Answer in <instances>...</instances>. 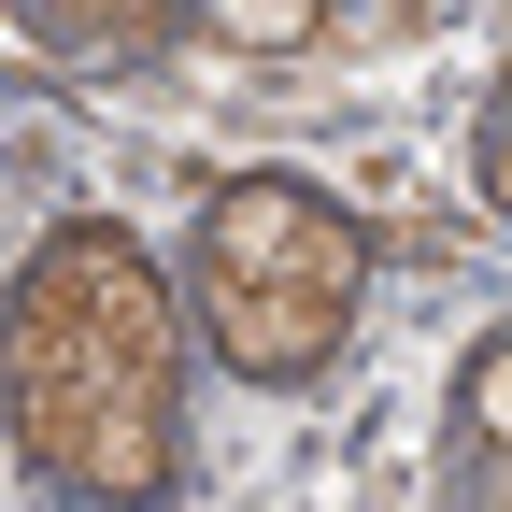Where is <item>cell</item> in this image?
Listing matches in <instances>:
<instances>
[{
	"instance_id": "6da1fadb",
	"label": "cell",
	"mask_w": 512,
	"mask_h": 512,
	"mask_svg": "<svg viewBox=\"0 0 512 512\" xmlns=\"http://www.w3.org/2000/svg\"><path fill=\"white\" fill-rule=\"evenodd\" d=\"M15 456L57 498H157L185 456V313L100 214L15 271Z\"/></svg>"
},
{
	"instance_id": "7a4b0ae2",
	"label": "cell",
	"mask_w": 512,
	"mask_h": 512,
	"mask_svg": "<svg viewBox=\"0 0 512 512\" xmlns=\"http://www.w3.org/2000/svg\"><path fill=\"white\" fill-rule=\"evenodd\" d=\"M228 271H328V285H370V228L328 214L299 171H228V185H214V214H200L185 285H228Z\"/></svg>"
},
{
	"instance_id": "3957f363",
	"label": "cell",
	"mask_w": 512,
	"mask_h": 512,
	"mask_svg": "<svg viewBox=\"0 0 512 512\" xmlns=\"http://www.w3.org/2000/svg\"><path fill=\"white\" fill-rule=\"evenodd\" d=\"M200 328H214V370H242V384H313L342 356V328H356V285H328V271H228V285H200Z\"/></svg>"
},
{
	"instance_id": "277c9868",
	"label": "cell",
	"mask_w": 512,
	"mask_h": 512,
	"mask_svg": "<svg viewBox=\"0 0 512 512\" xmlns=\"http://www.w3.org/2000/svg\"><path fill=\"white\" fill-rule=\"evenodd\" d=\"M214 43H242V57H299L313 29H328V0H185Z\"/></svg>"
},
{
	"instance_id": "5b68a950",
	"label": "cell",
	"mask_w": 512,
	"mask_h": 512,
	"mask_svg": "<svg viewBox=\"0 0 512 512\" xmlns=\"http://www.w3.org/2000/svg\"><path fill=\"white\" fill-rule=\"evenodd\" d=\"M456 427H470V456H512V328L470 342V370H456Z\"/></svg>"
},
{
	"instance_id": "8992f818",
	"label": "cell",
	"mask_w": 512,
	"mask_h": 512,
	"mask_svg": "<svg viewBox=\"0 0 512 512\" xmlns=\"http://www.w3.org/2000/svg\"><path fill=\"white\" fill-rule=\"evenodd\" d=\"M470 185H484V200H498V214H512V86H498V114L470 128Z\"/></svg>"
},
{
	"instance_id": "52a82bcc",
	"label": "cell",
	"mask_w": 512,
	"mask_h": 512,
	"mask_svg": "<svg viewBox=\"0 0 512 512\" xmlns=\"http://www.w3.org/2000/svg\"><path fill=\"white\" fill-rule=\"evenodd\" d=\"M43 15H57V29H114V43H143L171 0H43Z\"/></svg>"
}]
</instances>
